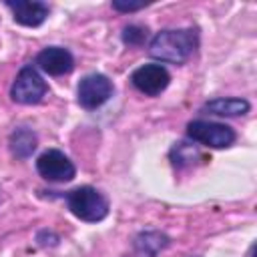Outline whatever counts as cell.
<instances>
[{
    "label": "cell",
    "mask_w": 257,
    "mask_h": 257,
    "mask_svg": "<svg viewBox=\"0 0 257 257\" xmlns=\"http://www.w3.org/2000/svg\"><path fill=\"white\" fill-rule=\"evenodd\" d=\"M169 245V237L161 231H143L135 237V255L137 257H157Z\"/></svg>",
    "instance_id": "obj_12"
},
{
    "label": "cell",
    "mask_w": 257,
    "mask_h": 257,
    "mask_svg": "<svg viewBox=\"0 0 257 257\" xmlns=\"http://www.w3.org/2000/svg\"><path fill=\"white\" fill-rule=\"evenodd\" d=\"M66 207L68 211L84 221V223H98L108 215V199L94 187L82 185L66 193Z\"/></svg>",
    "instance_id": "obj_2"
},
{
    "label": "cell",
    "mask_w": 257,
    "mask_h": 257,
    "mask_svg": "<svg viewBox=\"0 0 257 257\" xmlns=\"http://www.w3.org/2000/svg\"><path fill=\"white\" fill-rule=\"evenodd\" d=\"M131 82L139 92L157 96L169 86L171 74L163 64H143L131 74Z\"/></svg>",
    "instance_id": "obj_7"
},
{
    "label": "cell",
    "mask_w": 257,
    "mask_h": 257,
    "mask_svg": "<svg viewBox=\"0 0 257 257\" xmlns=\"http://www.w3.org/2000/svg\"><path fill=\"white\" fill-rule=\"evenodd\" d=\"M145 6H147L145 2H122V0L112 2V8L118 12H137V10H143Z\"/></svg>",
    "instance_id": "obj_15"
},
{
    "label": "cell",
    "mask_w": 257,
    "mask_h": 257,
    "mask_svg": "<svg viewBox=\"0 0 257 257\" xmlns=\"http://www.w3.org/2000/svg\"><path fill=\"white\" fill-rule=\"evenodd\" d=\"M199 46L197 28H167L153 36L149 54L161 62L185 64Z\"/></svg>",
    "instance_id": "obj_1"
},
{
    "label": "cell",
    "mask_w": 257,
    "mask_h": 257,
    "mask_svg": "<svg viewBox=\"0 0 257 257\" xmlns=\"http://www.w3.org/2000/svg\"><path fill=\"white\" fill-rule=\"evenodd\" d=\"M112 92H114V86L108 76H104L100 72H90L80 78V82L76 86V100L82 108L94 110V108L102 106L112 96Z\"/></svg>",
    "instance_id": "obj_5"
},
{
    "label": "cell",
    "mask_w": 257,
    "mask_h": 257,
    "mask_svg": "<svg viewBox=\"0 0 257 257\" xmlns=\"http://www.w3.org/2000/svg\"><path fill=\"white\" fill-rule=\"evenodd\" d=\"M6 8L12 12V18L14 22L22 24V26H28V28H36L40 26L46 18H48V4L44 2H36V0H8L6 2Z\"/></svg>",
    "instance_id": "obj_9"
},
{
    "label": "cell",
    "mask_w": 257,
    "mask_h": 257,
    "mask_svg": "<svg viewBox=\"0 0 257 257\" xmlns=\"http://www.w3.org/2000/svg\"><path fill=\"white\" fill-rule=\"evenodd\" d=\"M36 145H38V137L28 126H18L8 137V149L16 159H28L36 151Z\"/></svg>",
    "instance_id": "obj_11"
},
{
    "label": "cell",
    "mask_w": 257,
    "mask_h": 257,
    "mask_svg": "<svg viewBox=\"0 0 257 257\" xmlns=\"http://www.w3.org/2000/svg\"><path fill=\"white\" fill-rule=\"evenodd\" d=\"M147 40V28L139 24H128L122 30V42L128 46H139Z\"/></svg>",
    "instance_id": "obj_14"
},
{
    "label": "cell",
    "mask_w": 257,
    "mask_h": 257,
    "mask_svg": "<svg viewBox=\"0 0 257 257\" xmlns=\"http://www.w3.org/2000/svg\"><path fill=\"white\" fill-rule=\"evenodd\" d=\"M46 92L48 86L32 64L22 66L10 86V98L18 104H38L46 96Z\"/></svg>",
    "instance_id": "obj_3"
},
{
    "label": "cell",
    "mask_w": 257,
    "mask_h": 257,
    "mask_svg": "<svg viewBox=\"0 0 257 257\" xmlns=\"http://www.w3.org/2000/svg\"><path fill=\"white\" fill-rule=\"evenodd\" d=\"M251 108L249 100L245 98H237V96H221V98H213V100H207L203 106H201V112L203 114H213V116H243L247 114Z\"/></svg>",
    "instance_id": "obj_10"
},
{
    "label": "cell",
    "mask_w": 257,
    "mask_h": 257,
    "mask_svg": "<svg viewBox=\"0 0 257 257\" xmlns=\"http://www.w3.org/2000/svg\"><path fill=\"white\" fill-rule=\"evenodd\" d=\"M34 64L42 72H46L50 76H62V74L72 72V68H74V56L70 54L68 48H62V46H46V48H42L36 54Z\"/></svg>",
    "instance_id": "obj_8"
},
{
    "label": "cell",
    "mask_w": 257,
    "mask_h": 257,
    "mask_svg": "<svg viewBox=\"0 0 257 257\" xmlns=\"http://www.w3.org/2000/svg\"><path fill=\"white\" fill-rule=\"evenodd\" d=\"M187 137L193 143L211 147V149H227L235 143L237 135L231 126L223 124V122H213V120H191L187 124Z\"/></svg>",
    "instance_id": "obj_4"
},
{
    "label": "cell",
    "mask_w": 257,
    "mask_h": 257,
    "mask_svg": "<svg viewBox=\"0 0 257 257\" xmlns=\"http://www.w3.org/2000/svg\"><path fill=\"white\" fill-rule=\"evenodd\" d=\"M36 171L50 183H68L76 175L74 163L58 149H48L36 159Z\"/></svg>",
    "instance_id": "obj_6"
},
{
    "label": "cell",
    "mask_w": 257,
    "mask_h": 257,
    "mask_svg": "<svg viewBox=\"0 0 257 257\" xmlns=\"http://www.w3.org/2000/svg\"><path fill=\"white\" fill-rule=\"evenodd\" d=\"M197 157V149L193 145H187V143H177L171 151V159L177 167H183V165H189L193 163V159Z\"/></svg>",
    "instance_id": "obj_13"
}]
</instances>
